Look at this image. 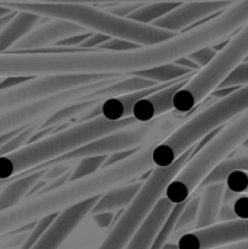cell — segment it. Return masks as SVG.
Listing matches in <instances>:
<instances>
[{
  "label": "cell",
  "instance_id": "1",
  "mask_svg": "<svg viewBox=\"0 0 248 249\" xmlns=\"http://www.w3.org/2000/svg\"><path fill=\"white\" fill-rule=\"evenodd\" d=\"M248 20V0H238L200 25L175 34L167 41L130 50H63L0 54V79L79 74L124 76L156 67L215 47L234 35Z\"/></svg>",
  "mask_w": 248,
  "mask_h": 249
},
{
  "label": "cell",
  "instance_id": "2",
  "mask_svg": "<svg viewBox=\"0 0 248 249\" xmlns=\"http://www.w3.org/2000/svg\"><path fill=\"white\" fill-rule=\"evenodd\" d=\"M158 143L146 144L134 150L126 159L104 166L95 174L66 182L64 185L32 194L23 198L16 206L0 212V236L26 228L51 214L61 213L63 210L79 204L85 200L102 196L108 190L132 182L137 177L153 169L152 152Z\"/></svg>",
  "mask_w": 248,
  "mask_h": 249
},
{
  "label": "cell",
  "instance_id": "3",
  "mask_svg": "<svg viewBox=\"0 0 248 249\" xmlns=\"http://www.w3.org/2000/svg\"><path fill=\"white\" fill-rule=\"evenodd\" d=\"M0 6L15 12H29L44 18L72 22L86 31L104 34L110 38L129 41L139 47L155 45L174 36V32L153 25L140 23L129 18L117 16L104 7L77 3H34V1H0Z\"/></svg>",
  "mask_w": 248,
  "mask_h": 249
},
{
  "label": "cell",
  "instance_id": "4",
  "mask_svg": "<svg viewBox=\"0 0 248 249\" xmlns=\"http://www.w3.org/2000/svg\"><path fill=\"white\" fill-rule=\"evenodd\" d=\"M133 123H136L133 117L120 121H108L104 117H95L88 121L76 123L61 131L41 137L16 152L0 156V179H9L22 172L34 171L35 168L42 166L58 156L73 152L99 137L129 127Z\"/></svg>",
  "mask_w": 248,
  "mask_h": 249
},
{
  "label": "cell",
  "instance_id": "5",
  "mask_svg": "<svg viewBox=\"0 0 248 249\" xmlns=\"http://www.w3.org/2000/svg\"><path fill=\"white\" fill-rule=\"evenodd\" d=\"M246 109H248V85H243L196 112L193 117L184 120V123L161 140L152 152L153 168L170 166L184 152Z\"/></svg>",
  "mask_w": 248,
  "mask_h": 249
},
{
  "label": "cell",
  "instance_id": "6",
  "mask_svg": "<svg viewBox=\"0 0 248 249\" xmlns=\"http://www.w3.org/2000/svg\"><path fill=\"white\" fill-rule=\"evenodd\" d=\"M248 139V109L231 120L222 130H219L199 152H196L178 175L168 184L164 197L172 203L180 204L190 198L197 191L202 181L222 162H225L232 152H235Z\"/></svg>",
  "mask_w": 248,
  "mask_h": 249
},
{
  "label": "cell",
  "instance_id": "7",
  "mask_svg": "<svg viewBox=\"0 0 248 249\" xmlns=\"http://www.w3.org/2000/svg\"><path fill=\"white\" fill-rule=\"evenodd\" d=\"M248 58V20L234 34L225 47H222L215 58L200 70H197L174 96V111L177 114L191 112L205 98H208L218 86Z\"/></svg>",
  "mask_w": 248,
  "mask_h": 249
},
{
  "label": "cell",
  "instance_id": "8",
  "mask_svg": "<svg viewBox=\"0 0 248 249\" xmlns=\"http://www.w3.org/2000/svg\"><path fill=\"white\" fill-rule=\"evenodd\" d=\"M199 144V143H197ZM196 146L190 147L184 152L174 163L167 168H153L145 182H142L140 190L137 191L133 201L126 207L117 223L113 226L107 238L98 249H124L136 231L140 228L149 212L155 207V204L164 197V193L168 184L178 175V172L184 168V165L190 160V158L196 153Z\"/></svg>",
  "mask_w": 248,
  "mask_h": 249
},
{
  "label": "cell",
  "instance_id": "9",
  "mask_svg": "<svg viewBox=\"0 0 248 249\" xmlns=\"http://www.w3.org/2000/svg\"><path fill=\"white\" fill-rule=\"evenodd\" d=\"M181 123H184V115L165 114L156 120L148 123H133L129 127H124L118 131L99 137L73 152H69L63 156L53 159L45 163V168L54 166L57 163L73 162L88 156H101V155H113L120 152L137 150L151 143H159L170 133H172Z\"/></svg>",
  "mask_w": 248,
  "mask_h": 249
},
{
  "label": "cell",
  "instance_id": "10",
  "mask_svg": "<svg viewBox=\"0 0 248 249\" xmlns=\"http://www.w3.org/2000/svg\"><path fill=\"white\" fill-rule=\"evenodd\" d=\"M120 77L121 76L114 77V79L88 83V85L73 88V89H69L64 92H58V93H54V95L47 96L44 99H39V101L31 102L28 105L19 107L10 112H6V114L0 115V137L4 134L13 133V131H19L25 127L32 125V124L44 123L48 117H51L58 109H61L67 105H72L75 102H79L82 99L89 98L98 89L107 86L108 83H111Z\"/></svg>",
  "mask_w": 248,
  "mask_h": 249
},
{
  "label": "cell",
  "instance_id": "11",
  "mask_svg": "<svg viewBox=\"0 0 248 249\" xmlns=\"http://www.w3.org/2000/svg\"><path fill=\"white\" fill-rule=\"evenodd\" d=\"M118 76L104 74H79V76H47V77H29L10 88L0 89V115L10 112L19 107L44 99L58 92H64L73 88H79L88 83L114 79Z\"/></svg>",
  "mask_w": 248,
  "mask_h": 249
},
{
  "label": "cell",
  "instance_id": "12",
  "mask_svg": "<svg viewBox=\"0 0 248 249\" xmlns=\"http://www.w3.org/2000/svg\"><path fill=\"white\" fill-rule=\"evenodd\" d=\"M88 32L86 29L61 19L44 18L37 26H34L28 34H25L16 44L10 47L7 53H26V51H41L57 45L60 41Z\"/></svg>",
  "mask_w": 248,
  "mask_h": 249
},
{
  "label": "cell",
  "instance_id": "13",
  "mask_svg": "<svg viewBox=\"0 0 248 249\" xmlns=\"http://www.w3.org/2000/svg\"><path fill=\"white\" fill-rule=\"evenodd\" d=\"M234 1H191V3H180L172 10H170L162 18L156 19L151 25L158 26L161 29L178 34L190 28L191 25L215 16L231 6Z\"/></svg>",
  "mask_w": 248,
  "mask_h": 249
},
{
  "label": "cell",
  "instance_id": "14",
  "mask_svg": "<svg viewBox=\"0 0 248 249\" xmlns=\"http://www.w3.org/2000/svg\"><path fill=\"white\" fill-rule=\"evenodd\" d=\"M99 197V196H98ZM98 197L85 200L75 204L56 216L53 223L38 239V242L31 249H58L72 235V232L80 225V222L91 213L92 207L96 204Z\"/></svg>",
  "mask_w": 248,
  "mask_h": 249
},
{
  "label": "cell",
  "instance_id": "15",
  "mask_svg": "<svg viewBox=\"0 0 248 249\" xmlns=\"http://www.w3.org/2000/svg\"><path fill=\"white\" fill-rule=\"evenodd\" d=\"M191 76H187L177 82L168 83L161 90L153 92V93L142 98L140 101H137L132 109V117L137 123H148V121L156 120V118L174 111V105H172L174 96Z\"/></svg>",
  "mask_w": 248,
  "mask_h": 249
},
{
  "label": "cell",
  "instance_id": "16",
  "mask_svg": "<svg viewBox=\"0 0 248 249\" xmlns=\"http://www.w3.org/2000/svg\"><path fill=\"white\" fill-rule=\"evenodd\" d=\"M174 206L175 204L170 203L165 197H162L155 204V207L149 212V214L146 216V219L143 220V223L136 231V233L133 235V238L130 239V242L127 244V247L124 249L151 248L152 242L155 241L159 229L162 228V225L168 219V216H170L171 210L174 209Z\"/></svg>",
  "mask_w": 248,
  "mask_h": 249
},
{
  "label": "cell",
  "instance_id": "17",
  "mask_svg": "<svg viewBox=\"0 0 248 249\" xmlns=\"http://www.w3.org/2000/svg\"><path fill=\"white\" fill-rule=\"evenodd\" d=\"M225 190H227L225 182H219L202 188V191L199 193V206L193 223V231L205 229L218 223L219 210L224 204Z\"/></svg>",
  "mask_w": 248,
  "mask_h": 249
},
{
  "label": "cell",
  "instance_id": "18",
  "mask_svg": "<svg viewBox=\"0 0 248 249\" xmlns=\"http://www.w3.org/2000/svg\"><path fill=\"white\" fill-rule=\"evenodd\" d=\"M48 168L44 165L39 169L28 171V174L18 175L12 182L0 188V212L7 210L18 203H20L29 191L34 190V187L42 181V177L45 175Z\"/></svg>",
  "mask_w": 248,
  "mask_h": 249
},
{
  "label": "cell",
  "instance_id": "19",
  "mask_svg": "<svg viewBox=\"0 0 248 249\" xmlns=\"http://www.w3.org/2000/svg\"><path fill=\"white\" fill-rule=\"evenodd\" d=\"M142 187V181H134V182H127L118 187H114L104 193L102 196L98 197L96 204L92 207L89 214H99V213H107V212H115L120 209H126L133 198L136 197L137 191Z\"/></svg>",
  "mask_w": 248,
  "mask_h": 249
},
{
  "label": "cell",
  "instance_id": "20",
  "mask_svg": "<svg viewBox=\"0 0 248 249\" xmlns=\"http://www.w3.org/2000/svg\"><path fill=\"white\" fill-rule=\"evenodd\" d=\"M42 19L44 16L29 12H15L13 18L0 29V54L7 53L13 44H16Z\"/></svg>",
  "mask_w": 248,
  "mask_h": 249
},
{
  "label": "cell",
  "instance_id": "21",
  "mask_svg": "<svg viewBox=\"0 0 248 249\" xmlns=\"http://www.w3.org/2000/svg\"><path fill=\"white\" fill-rule=\"evenodd\" d=\"M194 73H196L194 70L183 67L177 63H167V64H161L156 67L136 71V73H133V76L151 80L153 83H171V82H177L183 77L191 76Z\"/></svg>",
  "mask_w": 248,
  "mask_h": 249
},
{
  "label": "cell",
  "instance_id": "22",
  "mask_svg": "<svg viewBox=\"0 0 248 249\" xmlns=\"http://www.w3.org/2000/svg\"><path fill=\"white\" fill-rule=\"evenodd\" d=\"M248 171V155H241L232 159H227L225 162H222L221 165H218L199 185L200 188L203 187H209V185H215L219 182H224L227 175L232 171Z\"/></svg>",
  "mask_w": 248,
  "mask_h": 249
},
{
  "label": "cell",
  "instance_id": "23",
  "mask_svg": "<svg viewBox=\"0 0 248 249\" xmlns=\"http://www.w3.org/2000/svg\"><path fill=\"white\" fill-rule=\"evenodd\" d=\"M178 3H167V1H155V3H143L140 4L136 10L129 13L126 18L140 22V23H148L151 25L156 19L162 18L167 15L170 10H172Z\"/></svg>",
  "mask_w": 248,
  "mask_h": 249
},
{
  "label": "cell",
  "instance_id": "24",
  "mask_svg": "<svg viewBox=\"0 0 248 249\" xmlns=\"http://www.w3.org/2000/svg\"><path fill=\"white\" fill-rule=\"evenodd\" d=\"M197 206H199V193L196 194H191L190 198L186 201V206L177 220V225L174 228V232L171 236H175L177 239L187 233V232H191L193 231V223H194V219H196V213H197Z\"/></svg>",
  "mask_w": 248,
  "mask_h": 249
},
{
  "label": "cell",
  "instance_id": "25",
  "mask_svg": "<svg viewBox=\"0 0 248 249\" xmlns=\"http://www.w3.org/2000/svg\"><path fill=\"white\" fill-rule=\"evenodd\" d=\"M107 160V155H101V156H88V158H82L76 162L73 171L69 175L67 182L89 177L92 174H95L96 171H99L104 166V162Z\"/></svg>",
  "mask_w": 248,
  "mask_h": 249
},
{
  "label": "cell",
  "instance_id": "26",
  "mask_svg": "<svg viewBox=\"0 0 248 249\" xmlns=\"http://www.w3.org/2000/svg\"><path fill=\"white\" fill-rule=\"evenodd\" d=\"M184 206H186V201L174 206V209L171 210L168 219L165 220V223H164L162 228L159 229V232H158L155 241L152 242V245H151V248L149 249L165 248V245L168 244V241H170V238H171V235H172V232H174V228H175V225H177V220H178V217H180V214H181Z\"/></svg>",
  "mask_w": 248,
  "mask_h": 249
},
{
  "label": "cell",
  "instance_id": "27",
  "mask_svg": "<svg viewBox=\"0 0 248 249\" xmlns=\"http://www.w3.org/2000/svg\"><path fill=\"white\" fill-rule=\"evenodd\" d=\"M41 124L42 123H37V124H32L29 127H25L18 134H15L12 139H9L4 144L0 146V156H4L7 153L16 152V150L22 149L23 146H26V143L38 133Z\"/></svg>",
  "mask_w": 248,
  "mask_h": 249
},
{
  "label": "cell",
  "instance_id": "28",
  "mask_svg": "<svg viewBox=\"0 0 248 249\" xmlns=\"http://www.w3.org/2000/svg\"><path fill=\"white\" fill-rule=\"evenodd\" d=\"M227 190L238 196L248 194V171H232L225 178Z\"/></svg>",
  "mask_w": 248,
  "mask_h": 249
},
{
  "label": "cell",
  "instance_id": "29",
  "mask_svg": "<svg viewBox=\"0 0 248 249\" xmlns=\"http://www.w3.org/2000/svg\"><path fill=\"white\" fill-rule=\"evenodd\" d=\"M56 216H57V214H51V216H48V217H44V219H41V220L35 222V225L31 228V232L26 235V238H25L23 244L19 247V249L32 248V247L38 242V239L44 235V232L48 229V226L53 223V220L56 219Z\"/></svg>",
  "mask_w": 248,
  "mask_h": 249
},
{
  "label": "cell",
  "instance_id": "30",
  "mask_svg": "<svg viewBox=\"0 0 248 249\" xmlns=\"http://www.w3.org/2000/svg\"><path fill=\"white\" fill-rule=\"evenodd\" d=\"M243 85H248V61L240 64L219 86L218 89H228V88H238Z\"/></svg>",
  "mask_w": 248,
  "mask_h": 249
},
{
  "label": "cell",
  "instance_id": "31",
  "mask_svg": "<svg viewBox=\"0 0 248 249\" xmlns=\"http://www.w3.org/2000/svg\"><path fill=\"white\" fill-rule=\"evenodd\" d=\"M218 51L219 50H216V47H205V48H200V50L194 51L193 54L187 55V58L190 61H193L199 69H202V67L208 66L215 58Z\"/></svg>",
  "mask_w": 248,
  "mask_h": 249
},
{
  "label": "cell",
  "instance_id": "32",
  "mask_svg": "<svg viewBox=\"0 0 248 249\" xmlns=\"http://www.w3.org/2000/svg\"><path fill=\"white\" fill-rule=\"evenodd\" d=\"M110 36L104 35V34H98V32H91L77 47V50H91V48H98L99 45H102Z\"/></svg>",
  "mask_w": 248,
  "mask_h": 249
},
{
  "label": "cell",
  "instance_id": "33",
  "mask_svg": "<svg viewBox=\"0 0 248 249\" xmlns=\"http://www.w3.org/2000/svg\"><path fill=\"white\" fill-rule=\"evenodd\" d=\"M231 206L237 219L248 220V196H240L234 203H231Z\"/></svg>",
  "mask_w": 248,
  "mask_h": 249
},
{
  "label": "cell",
  "instance_id": "34",
  "mask_svg": "<svg viewBox=\"0 0 248 249\" xmlns=\"http://www.w3.org/2000/svg\"><path fill=\"white\" fill-rule=\"evenodd\" d=\"M114 219H115L114 212H107V213H99V214L92 216V220L96 223L98 228H108Z\"/></svg>",
  "mask_w": 248,
  "mask_h": 249
},
{
  "label": "cell",
  "instance_id": "35",
  "mask_svg": "<svg viewBox=\"0 0 248 249\" xmlns=\"http://www.w3.org/2000/svg\"><path fill=\"white\" fill-rule=\"evenodd\" d=\"M237 216L232 210V206L229 204H222L221 210H219V220L224 223V222H231V220H235Z\"/></svg>",
  "mask_w": 248,
  "mask_h": 249
},
{
  "label": "cell",
  "instance_id": "36",
  "mask_svg": "<svg viewBox=\"0 0 248 249\" xmlns=\"http://www.w3.org/2000/svg\"><path fill=\"white\" fill-rule=\"evenodd\" d=\"M213 249H248V241H243V242H237V244H231V245H225V247Z\"/></svg>",
  "mask_w": 248,
  "mask_h": 249
},
{
  "label": "cell",
  "instance_id": "37",
  "mask_svg": "<svg viewBox=\"0 0 248 249\" xmlns=\"http://www.w3.org/2000/svg\"><path fill=\"white\" fill-rule=\"evenodd\" d=\"M13 15H15V10L9 12L7 15H4V16H1V18H0V29H1V28H3V26H4V25H6L12 18H13Z\"/></svg>",
  "mask_w": 248,
  "mask_h": 249
},
{
  "label": "cell",
  "instance_id": "38",
  "mask_svg": "<svg viewBox=\"0 0 248 249\" xmlns=\"http://www.w3.org/2000/svg\"><path fill=\"white\" fill-rule=\"evenodd\" d=\"M12 137H13V133H9V134L1 136V137H0V146H1V144H4V143H6L9 139H12Z\"/></svg>",
  "mask_w": 248,
  "mask_h": 249
},
{
  "label": "cell",
  "instance_id": "39",
  "mask_svg": "<svg viewBox=\"0 0 248 249\" xmlns=\"http://www.w3.org/2000/svg\"><path fill=\"white\" fill-rule=\"evenodd\" d=\"M16 177H18V175H16ZM16 177H13V178H9V179H0V188H3L4 185H7L9 182H12V181H13Z\"/></svg>",
  "mask_w": 248,
  "mask_h": 249
},
{
  "label": "cell",
  "instance_id": "40",
  "mask_svg": "<svg viewBox=\"0 0 248 249\" xmlns=\"http://www.w3.org/2000/svg\"><path fill=\"white\" fill-rule=\"evenodd\" d=\"M9 12H12V10H9V9H6V7H3V6H0V18L4 16V15H7Z\"/></svg>",
  "mask_w": 248,
  "mask_h": 249
},
{
  "label": "cell",
  "instance_id": "41",
  "mask_svg": "<svg viewBox=\"0 0 248 249\" xmlns=\"http://www.w3.org/2000/svg\"><path fill=\"white\" fill-rule=\"evenodd\" d=\"M243 146H244L246 149H248V139H247V140H246V142H244V143H243Z\"/></svg>",
  "mask_w": 248,
  "mask_h": 249
},
{
  "label": "cell",
  "instance_id": "42",
  "mask_svg": "<svg viewBox=\"0 0 248 249\" xmlns=\"http://www.w3.org/2000/svg\"><path fill=\"white\" fill-rule=\"evenodd\" d=\"M0 1H12V0H0Z\"/></svg>",
  "mask_w": 248,
  "mask_h": 249
},
{
  "label": "cell",
  "instance_id": "43",
  "mask_svg": "<svg viewBox=\"0 0 248 249\" xmlns=\"http://www.w3.org/2000/svg\"><path fill=\"white\" fill-rule=\"evenodd\" d=\"M0 82H1V79H0Z\"/></svg>",
  "mask_w": 248,
  "mask_h": 249
},
{
  "label": "cell",
  "instance_id": "44",
  "mask_svg": "<svg viewBox=\"0 0 248 249\" xmlns=\"http://www.w3.org/2000/svg\"><path fill=\"white\" fill-rule=\"evenodd\" d=\"M247 61H248V58H247Z\"/></svg>",
  "mask_w": 248,
  "mask_h": 249
}]
</instances>
